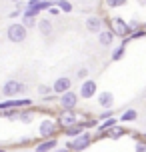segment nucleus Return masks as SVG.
I'll return each instance as SVG.
<instances>
[{"label":"nucleus","instance_id":"f257e3e1","mask_svg":"<svg viewBox=\"0 0 146 152\" xmlns=\"http://www.w3.org/2000/svg\"><path fill=\"white\" fill-rule=\"evenodd\" d=\"M92 142H94V136L90 134V132H86V130H84L80 136H76V138H72V140H68L64 148H68L70 152H84L88 146L92 144Z\"/></svg>","mask_w":146,"mask_h":152},{"label":"nucleus","instance_id":"f03ea898","mask_svg":"<svg viewBox=\"0 0 146 152\" xmlns=\"http://www.w3.org/2000/svg\"><path fill=\"white\" fill-rule=\"evenodd\" d=\"M26 90H28V88H26V84L20 82V80H6L4 86H2V94L6 96V100H14L16 96L24 94Z\"/></svg>","mask_w":146,"mask_h":152},{"label":"nucleus","instance_id":"7ed1b4c3","mask_svg":"<svg viewBox=\"0 0 146 152\" xmlns=\"http://www.w3.org/2000/svg\"><path fill=\"white\" fill-rule=\"evenodd\" d=\"M58 132H60V126H58L56 120H52V118H44V120L38 124V134H40L42 140H50V138H54Z\"/></svg>","mask_w":146,"mask_h":152},{"label":"nucleus","instance_id":"20e7f679","mask_svg":"<svg viewBox=\"0 0 146 152\" xmlns=\"http://www.w3.org/2000/svg\"><path fill=\"white\" fill-rule=\"evenodd\" d=\"M108 30L112 32L114 36L118 38H126L130 36V30H128V22L122 20L120 16H112L110 20H108Z\"/></svg>","mask_w":146,"mask_h":152},{"label":"nucleus","instance_id":"39448f33","mask_svg":"<svg viewBox=\"0 0 146 152\" xmlns=\"http://www.w3.org/2000/svg\"><path fill=\"white\" fill-rule=\"evenodd\" d=\"M26 36H28V30H26L20 22H12L6 28V38L10 40V42H14V44L24 42V40H26Z\"/></svg>","mask_w":146,"mask_h":152},{"label":"nucleus","instance_id":"423d86ee","mask_svg":"<svg viewBox=\"0 0 146 152\" xmlns=\"http://www.w3.org/2000/svg\"><path fill=\"white\" fill-rule=\"evenodd\" d=\"M80 122V116L76 114V110H60V114L56 116V124L60 126V130L70 128Z\"/></svg>","mask_w":146,"mask_h":152},{"label":"nucleus","instance_id":"0eeeda50","mask_svg":"<svg viewBox=\"0 0 146 152\" xmlns=\"http://www.w3.org/2000/svg\"><path fill=\"white\" fill-rule=\"evenodd\" d=\"M58 104H60L62 110H76L78 106V94L74 90H68L58 96Z\"/></svg>","mask_w":146,"mask_h":152},{"label":"nucleus","instance_id":"6e6552de","mask_svg":"<svg viewBox=\"0 0 146 152\" xmlns=\"http://www.w3.org/2000/svg\"><path fill=\"white\" fill-rule=\"evenodd\" d=\"M96 90H98V84L94 82V80H84V82L80 84V92H78V98H84V100H90L96 96Z\"/></svg>","mask_w":146,"mask_h":152},{"label":"nucleus","instance_id":"1a4fd4ad","mask_svg":"<svg viewBox=\"0 0 146 152\" xmlns=\"http://www.w3.org/2000/svg\"><path fill=\"white\" fill-rule=\"evenodd\" d=\"M70 88H72V80H70L68 76H60V78H56L52 84V92L54 94H64V92H68Z\"/></svg>","mask_w":146,"mask_h":152},{"label":"nucleus","instance_id":"9d476101","mask_svg":"<svg viewBox=\"0 0 146 152\" xmlns=\"http://www.w3.org/2000/svg\"><path fill=\"white\" fill-rule=\"evenodd\" d=\"M86 30L92 32V34H100V32L104 30V20L100 18V16H88L86 18Z\"/></svg>","mask_w":146,"mask_h":152},{"label":"nucleus","instance_id":"9b49d317","mask_svg":"<svg viewBox=\"0 0 146 152\" xmlns=\"http://www.w3.org/2000/svg\"><path fill=\"white\" fill-rule=\"evenodd\" d=\"M98 104L102 106V110H112V106H114V94L112 92H100L98 94Z\"/></svg>","mask_w":146,"mask_h":152},{"label":"nucleus","instance_id":"f8f14e48","mask_svg":"<svg viewBox=\"0 0 146 152\" xmlns=\"http://www.w3.org/2000/svg\"><path fill=\"white\" fill-rule=\"evenodd\" d=\"M126 134H130V132H128V128H126V126H122V124H116L114 128H110L108 132H104V138H110V140H118V138L126 136Z\"/></svg>","mask_w":146,"mask_h":152},{"label":"nucleus","instance_id":"ddd939ff","mask_svg":"<svg viewBox=\"0 0 146 152\" xmlns=\"http://www.w3.org/2000/svg\"><path fill=\"white\" fill-rule=\"evenodd\" d=\"M58 148V140L56 138H50V140H42L34 146V152H52Z\"/></svg>","mask_w":146,"mask_h":152},{"label":"nucleus","instance_id":"4468645a","mask_svg":"<svg viewBox=\"0 0 146 152\" xmlns=\"http://www.w3.org/2000/svg\"><path fill=\"white\" fill-rule=\"evenodd\" d=\"M36 28L42 36H50L54 32V26H52V20H48V18H40L38 24H36Z\"/></svg>","mask_w":146,"mask_h":152},{"label":"nucleus","instance_id":"2eb2a0df","mask_svg":"<svg viewBox=\"0 0 146 152\" xmlns=\"http://www.w3.org/2000/svg\"><path fill=\"white\" fill-rule=\"evenodd\" d=\"M114 38H116V36L112 34V32L108 30V28H104V30H102V32L98 34V42H100L102 46H112V42H114Z\"/></svg>","mask_w":146,"mask_h":152},{"label":"nucleus","instance_id":"dca6fc26","mask_svg":"<svg viewBox=\"0 0 146 152\" xmlns=\"http://www.w3.org/2000/svg\"><path fill=\"white\" fill-rule=\"evenodd\" d=\"M32 120H34V110H32V108L18 110V122H22V124H30Z\"/></svg>","mask_w":146,"mask_h":152},{"label":"nucleus","instance_id":"f3484780","mask_svg":"<svg viewBox=\"0 0 146 152\" xmlns=\"http://www.w3.org/2000/svg\"><path fill=\"white\" fill-rule=\"evenodd\" d=\"M62 132H64V136H68L70 140H72V138L80 136V134L84 132V128H82L80 124H74V126H70V128H64V130H62Z\"/></svg>","mask_w":146,"mask_h":152},{"label":"nucleus","instance_id":"a211bd4d","mask_svg":"<svg viewBox=\"0 0 146 152\" xmlns=\"http://www.w3.org/2000/svg\"><path fill=\"white\" fill-rule=\"evenodd\" d=\"M136 118H138V112H136L134 108H128V110H124V112L120 114L118 122H134Z\"/></svg>","mask_w":146,"mask_h":152},{"label":"nucleus","instance_id":"6ab92c4d","mask_svg":"<svg viewBox=\"0 0 146 152\" xmlns=\"http://www.w3.org/2000/svg\"><path fill=\"white\" fill-rule=\"evenodd\" d=\"M54 6L58 8L60 12H72V10H74V6H72L70 0H54Z\"/></svg>","mask_w":146,"mask_h":152},{"label":"nucleus","instance_id":"aec40b11","mask_svg":"<svg viewBox=\"0 0 146 152\" xmlns=\"http://www.w3.org/2000/svg\"><path fill=\"white\" fill-rule=\"evenodd\" d=\"M36 92H38V96H50V94H54L52 92V86H48V84H38V88H36Z\"/></svg>","mask_w":146,"mask_h":152},{"label":"nucleus","instance_id":"412c9836","mask_svg":"<svg viewBox=\"0 0 146 152\" xmlns=\"http://www.w3.org/2000/svg\"><path fill=\"white\" fill-rule=\"evenodd\" d=\"M78 124L86 130V128H96V126L100 124V120H98V118H86L84 122H78Z\"/></svg>","mask_w":146,"mask_h":152},{"label":"nucleus","instance_id":"4be33fe9","mask_svg":"<svg viewBox=\"0 0 146 152\" xmlns=\"http://www.w3.org/2000/svg\"><path fill=\"white\" fill-rule=\"evenodd\" d=\"M124 50H126V46L118 44V48H114V50H112V60H114V62L122 60V56H124Z\"/></svg>","mask_w":146,"mask_h":152},{"label":"nucleus","instance_id":"5701e85b","mask_svg":"<svg viewBox=\"0 0 146 152\" xmlns=\"http://www.w3.org/2000/svg\"><path fill=\"white\" fill-rule=\"evenodd\" d=\"M28 30V28H36V24H38V20L36 18H28V16H22V22H20Z\"/></svg>","mask_w":146,"mask_h":152},{"label":"nucleus","instance_id":"b1692460","mask_svg":"<svg viewBox=\"0 0 146 152\" xmlns=\"http://www.w3.org/2000/svg\"><path fill=\"white\" fill-rule=\"evenodd\" d=\"M128 30H130V34H132V32H136V30H142V22L136 20V18L128 20Z\"/></svg>","mask_w":146,"mask_h":152},{"label":"nucleus","instance_id":"393cba45","mask_svg":"<svg viewBox=\"0 0 146 152\" xmlns=\"http://www.w3.org/2000/svg\"><path fill=\"white\" fill-rule=\"evenodd\" d=\"M0 116L2 118H8V120H18V110H6V112H0Z\"/></svg>","mask_w":146,"mask_h":152},{"label":"nucleus","instance_id":"a878e982","mask_svg":"<svg viewBox=\"0 0 146 152\" xmlns=\"http://www.w3.org/2000/svg\"><path fill=\"white\" fill-rule=\"evenodd\" d=\"M108 8H118V6H124L128 0H104Z\"/></svg>","mask_w":146,"mask_h":152},{"label":"nucleus","instance_id":"bb28decb","mask_svg":"<svg viewBox=\"0 0 146 152\" xmlns=\"http://www.w3.org/2000/svg\"><path fill=\"white\" fill-rule=\"evenodd\" d=\"M88 74H90V72H88V68H84V66H82V68H78V72H76V78L84 82V80H88Z\"/></svg>","mask_w":146,"mask_h":152},{"label":"nucleus","instance_id":"cd10ccee","mask_svg":"<svg viewBox=\"0 0 146 152\" xmlns=\"http://www.w3.org/2000/svg\"><path fill=\"white\" fill-rule=\"evenodd\" d=\"M108 118H114V110H102V112L98 114V120H108Z\"/></svg>","mask_w":146,"mask_h":152},{"label":"nucleus","instance_id":"c85d7f7f","mask_svg":"<svg viewBox=\"0 0 146 152\" xmlns=\"http://www.w3.org/2000/svg\"><path fill=\"white\" fill-rule=\"evenodd\" d=\"M142 36H146V32H144V28H142V30H136V32H132L130 36V42H134V40H136V38H142Z\"/></svg>","mask_w":146,"mask_h":152},{"label":"nucleus","instance_id":"c756f323","mask_svg":"<svg viewBox=\"0 0 146 152\" xmlns=\"http://www.w3.org/2000/svg\"><path fill=\"white\" fill-rule=\"evenodd\" d=\"M134 152H146V140H136V148Z\"/></svg>","mask_w":146,"mask_h":152},{"label":"nucleus","instance_id":"7c9ffc66","mask_svg":"<svg viewBox=\"0 0 146 152\" xmlns=\"http://www.w3.org/2000/svg\"><path fill=\"white\" fill-rule=\"evenodd\" d=\"M32 142H34V140H32L30 136H24L22 140H20V142H18V146H30Z\"/></svg>","mask_w":146,"mask_h":152},{"label":"nucleus","instance_id":"2f4dec72","mask_svg":"<svg viewBox=\"0 0 146 152\" xmlns=\"http://www.w3.org/2000/svg\"><path fill=\"white\" fill-rule=\"evenodd\" d=\"M10 18H12V20H14V18H18V16H22V10H18V8H16V10H12V12H10Z\"/></svg>","mask_w":146,"mask_h":152},{"label":"nucleus","instance_id":"473e14b6","mask_svg":"<svg viewBox=\"0 0 146 152\" xmlns=\"http://www.w3.org/2000/svg\"><path fill=\"white\" fill-rule=\"evenodd\" d=\"M48 14H52V16H58V14H60V10H58L56 6H52V8H48Z\"/></svg>","mask_w":146,"mask_h":152},{"label":"nucleus","instance_id":"72a5a7b5","mask_svg":"<svg viewBox=\"0 0 146 152\" xmlns=\"http://www.w3.org/2000/svg\"><path fill=\"white\" fill-rule=\"evenodd\" d=\"M56 94H50V96H44V102H56Z\"/></svg>","mask_w":146,"mask_h":152},{"label":"nucleus","instance_id":"f704fd0d","mask_svg":"<svg viewBox=\"0 0 146 152\" xmlns=\"http://www.w3.org/2000/svg\"><path fill=\"white\" fill-rule=\"evenodd\" d=\"M52 152H70L68 148H56V150H52Z\"/></svg>","mask_w":146,"mask_h":152},{"label":"nucleus","instance_id":"c9c22d12","mask_svg":"<svg viewBox=\"0 0 146 152\" xmlns=\"http://www.w3.org/2000/svg\"><path fill=\"white\" fill-rule=\"evenodd\" d=\"M0 152H8V150H6V148H4V146H0Z\"/></svg>","mask_w":146,"mask_h":152},{"label":"nucleus","instance_id":"e433bc0d","mask_svg":"<svg viewBox=\"0 0 146 152\" xmlns=\"http://www.w3.org/2000/svg\"><path fill=\"white\" fill-rule=\"evenodd\" d=\"M142 28H144V32H146V22H142Z\"/></svg>","mask_w":146,"mask_h":152},{"label":"nucleus","instance_id":"4c0bfd02","mask_svg":"<svg viewBox=\"0 0 146 152\" xmlns=\"http://www.w3.org/2000/svg\"><path fill=\"white\" fill-rule=\"evenodd\" d=\"M12 2H22V0H12Z\"/></svg>","mask_w":146,"mask_h":152},{"label":"nucleus","instance_id":"58836bf2","mask_svg":"<svg viewBox=\"0 0 146 152\" xmlns=\"http://www.w3.org/2000/svg\"><path fill=\"white\" fill-rule=\"evenodd\" d=\"M140 2H146V0H140Z\"/></svg>","mask_w":146,"mask_h":152},{"label":"nucleus","instance_id":"ea45409f","mask_svg":"<svg viewBox=\"0 0 146 152\" xmlns=\"http://www.w3.org/2000/svg\"><path fill=\"white\" fill-rule=\"evenodd\" d=\"M20 152H26V150H20Z\"/></svg>","mask_w":146,"mask_h":152}]
</instances>
